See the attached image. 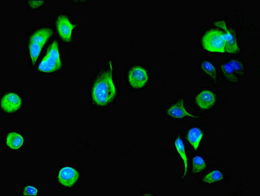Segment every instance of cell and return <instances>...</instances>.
Returning a JSON list of instances; mask_svg holds the SVG:
<instances>
[{
	"label": "cell",
	"instance_id": "7a4b0ae2",
	"mask_svg": "<svg viewBox=\"0 0 260 196\" xmlns=\"http://www.w3.org/2000/svg\"><path fill=\"white\" fill-rule=\"evenodd\" d=\"M116 88L112 75L109 71L101 73L95 81L93 89V98L95 104L104 106L114 98Z\"/></svg>",
	"mask_w": 260,
	"mask_h": 196
},
{
	"label": "cell",
	"instance_id": "8fae6325",
	"mask_svg": "<svg viewBox=\"0 0 260 196\" xmlns=\"http://www.w3.org/2000/svg\"><path fill=\"white\" fill-rule=\"evenodd\" d=\"M167 113L168 115L171 116L174 118H183L185 117L197 118V116H193L187 111L183 100H179L173 106H170L168 108Z\"/></svg>",
	"mask_w": 260,
	"mask_h": 196
},
{
	"label": "cell",
	"instance_id": "30bf717a",
	"mask_svg": "<svg viewBox=\"0 0 260 196\" xmlns=\"http://www.w3.org/2000/svg\"><path fill=\"white\" fill-rule=\"evenodd\" d=\"M215 96L209 90H203L195 98V102L201 109L206 110L211 108L215 103Z\"/></svg>",
	"mask_w": 260,
	"mask_h": 196
},
{
	"label": "cell",
	"instance_id": "7c38bea8",
	"mask_svg": "<svg viewBox=\"0 0 260 196\" xmlns=\"http://www.w3.org/2000/svg\"><path fill=\"white\" fill-rule=\"evenodd\" d=\"M202 137L203 133L201 130L197 128H191L188 132V140L195 151L198 149Z\"/></svg>",
	"mask_w": 260,
	"mask_h": 196
},
{
	"label": "cell",
	"instance_id": "5bb4252c",
	"mask_svg": "<svg viewBox=\"0 0 260 196\" xmlns=\"http://www.w3.org/2000/svg\"><path fill=\"white\" fill-rule=\"evenodd\" d=\"M175 147L178 154L183 159L184 164H185V172H184V177H186L188 174V160L187 154H186L185 143L183 139L180 137H178L175 141Z\"/></svg>",
	"mask_w": 260,
	"mask_h": 196
},
{
	"label": "cell",
	"instance_id": "e0dca14e",
	"mask_svg": "<svg viewBox=\"0 0 260 196\" xmlns=\"http://www.w3.org/2000/svg\"><path fill=\"white\" fill-rule=\"evenodd\" d=\"M192 166L191 168L192 172L197 174V173H201L207 168V164L202 157L196 156L192 159V166Z\"/></svg>",
	"mask_w": 260,
	"mask_h": 196
},
{
	"label": "cell",
	"instance_id": "277c9868",
	"mask_svg": "<svg viewBox=\"0 0 260 196\" xmlns=\"http://www.w3.org/2000/svg\"><path fill=\"white\" fill-rule=\"evenodd\" d=\"M61 67L58 43L54 42L39 65V69L43 72L50 73L58 71Z\"/></svg>",
	"mask_w": 260,
	"mask_h": 196
},
{
	"label": "cell",
	"instance_id": "d6986e66",
	"mask_svg": "<svg viewBox=\"0 0 260 196\" xmlns=\"http://www.w3.org/2000/svg\"><path fill=\"white\" fill-rule=\"evenodd\" d=\"M44 3V1H29L28 3L29 5L32 8H38V7H40L41 5H42L43 3Z\"/></svg>",
	"mask_w": 260,
	"mask_h": 196
},
{
	"label": "cell",
	"instance_id": "5b68a950",
	"mask_svg": "<svg viewBox=\"0 0 260 196\" xmlns=\"http://www.w3.org/2000/svg\"><path fill=\"white\" fill-rule=\"evenodd\" d=\"M221 71L227 80L232 83L236 82L244 74L245 65L241 60H231L221 65Z\"/></svg>",
	"mask_w": 260,
	"mask_h": 196
},
{
	"label": "cell",
	"instance_id": "52a82bcc",
	"mask_svg": "<svg viewBox=\"0 0 260 196\" xmlns=\"http://www.w3.org/2000/svg\"><path fill=\"white\" fill-rule=\"evenodd\" d=\"M56 27L60 38L66 42H71L72 32L75 28V25L71 24L68 17L64 15L58 17L56 21Z\"/></svg>",
	"mask_w": 260,
	"mask_h": 196
},
{
	"label": "cell",
	"instance_id": "ba28073f",
	"mask_svg": "<svg viewBox=\"0 0 260 196\" xmlns=\"http://www.w3.org/2000/svg\"><path fill=\"white\" fill-rule=\"evenodd\" d=\"M1 108L5 112H16L22 106V100L20 97L14 93H8L3 97L1 102Z\"/></svg>",
	"mask_w": 260,
	"mask_h": 196
},
{
	"label": "cell",
	"instance_id": "6da1fadb",
	"mask_svg": "<svg viewBox=\"0 0 260 196\" xmlns=\"http://www.w3.org/2000/svg\"><path fill=\"white\" fill-rule=\"evenodd\" d=\"M217 28L207 31L202 38V45L205 50L215 52H238L237 42L232 30H230L224 21L215 23Z\"/></svg>",
	"mask_w": 260,
	"mask_h": 196
},
{
	"label": "cell",
	"instance_id": "2e32d148",
	"mask_svg": "<svg viewBox=\"0 0 260 196\" xmlns=\"http://www.w3.org/2000/svg\"><path fill=\"white\" fill-rule=\"evenodd\" d=\"M224 178L222 173L220 170H215L211 171L203 178V181L205 183L213 184L214 182L222 181Z\"/></svg>",
	"mask_w": 260,
	"mask_h": 196
},
{
	"label": "cell",
	"instance_id": "8992f818",
	"mask_svg": "<svg viewBox=\"0 0 260 196\" xmlns=\"http://www.w3.org/2000/svg\"><path fill=\"white\" fill-rule=\"evenodd\" d=\"M128 78L131 86L135 88H142L148 81V73L142 67H134L129 71Z\"/></svg>",
	"mask_w": 260,
	"mask_h": 196
},
{
	"label": "cell",
	"instance_id": "9c48e42d",
	"mask_svg": "<svg viewBox=\"0 0 260 196\" xmlns=\"http://www.w3.org/2000/svg\"><path fill=\"white\" fill-rule=\"evenodd\" d=\"M79 176V173L75 169L71 167H64L60 171L58 180L62 185L66 187H71L77 182Z\"/></svg>",
	"mask_w": 260,
	"mask_h": 196
},
{
	"label": "cell",
	"instance_id": "ac0fdd59",
	"mask_svg": "<svg viewBox=\"0 0 260 196\" xmlns=\"http://www.w3.org/2000/svg\"><path fill=\"white\" fill-rule=\"evenodd\" d=\"M38 190L36 186L32 185H28L24 188V196H36L38 195Z\"/></svg>",
	"mask_w": 260,
	"mask_h": 196
},
{
	"label": "cell",
	"instance_id": "9a60e30c",
	"mask_svg": "<svg viewBox=\"0 0 260 196\" xmlns=\"http://www.w3.org/2000/svg\"><path fill=\"white\" fill-rule=\"evenodd\" d=\"M201 68L213 80H216L217 77L216 69L214 64L208 60H203L201 62Z\"/></svg>",
	"mask_w": 260,
	"mask_h": 196
},
{
	"label": "cell",
	"instance_id": "3957f363",
	"mask_svg": "<svg viewBox=\"0 0 260 196\" xmlns=\"http://www.w3.org/2000/svg\"><path fill=\"white\" fill-rule=\"evenodd\" d=\"M52 34L49 28H41L33 33L29 40V52L32 64H35L38 60L44 44Z\"/></svg>",
	"mask_w": 260,
	"mask_h": 196
},
{
	"label": "cell",
	"instance_id": "4fadbf2b",
	"mask_svg": "<svg viewBox=\"0 0 260 196\" xmlns=\"http://www.w3.org/2000/svg\"><path fill=\"white\" fill-rule=\"evenodd\" d=\"M24 144V137L20 133L17 132L9 133L7 137V146L11 149L17 150Z\"/></svg>",
	"mask_w": 260,
	"mask_h": 196
}]
</instances>
